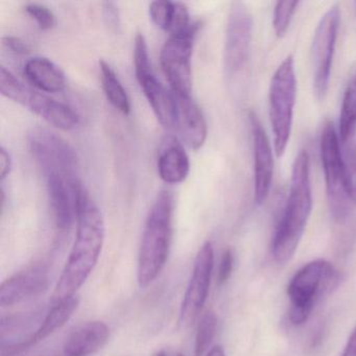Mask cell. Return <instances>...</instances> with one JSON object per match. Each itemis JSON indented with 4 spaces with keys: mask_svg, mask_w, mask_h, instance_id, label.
I'll return each instance as SVG.
<instances>
[{
    "mask_svg": "<svg viewBox=\"0 0 356 356\" xmlns=\"http://www.w3.org/2000/svg\"><path fill=\"white\" fill-rule=\"evenodd\" d=\"M233 266H234V256L231 249L225 250L220 258V266L218 270V285H224L232 274Z\"/></svg>",
    "mask_w": 356,
    "mask_h": 356,
    "instance_id": "obj_29",
    "label": "cell"
},
{
    "mask_svg": "<svg viewBox=\"0 0 356 356\" xmlns=\"http://www.w3.org/2000/svg\"><path fill=\"white\" fill-rule=\"evenodd\" d=\"M104 10H105V18L108 20V24L112 26H118V10L114 7V3H106L104 5Z\"/></svg>",
    "mask_w": 356,
    "mask_h": 356,
    "instance_id": "obj_32",
    "label": "cell"
},
{
    "mask_svg": "<svg viewBox=\"0 0 356 356\" xmlns=\"http://www.w3.org/2000/svg\"><path fill=\"white\" fill-rule=\"evenodd\" d=\"M334 268L325 259L308 262L300 268L289 282L287 295L291 301L289 320L302 325L309 318L314 303L332 279Z\"/></svg>",
    "mask_w": 356,
    "mask_h": 356,
    "instance_id": "obj_7",
    "label": "cell"
},
{
    "mask_svg": "<svg viewBox=\"0 0 356 356\" xmlns=\"http://www.w3.org/2000/svg\"><path fill=\"white\" fill-rule=\"evenodd\" d=\"M218 326V318L212 310H208L202 316L197 324L195 333V356H203L211 346Z\"/></svg>",
    "mask_w": 356,
    "mask_h": 356,
    "instance_id": "obj_24",
    "label": "cell"
},
{
    "mask_svg": "<svg viewBox=\"0 0 356 356\" xmlns=\"http://www.w3.org/2000/svg\"><path fill=\"white\" fill-rule=\"evenodd\" d=\"M158 174L168 184H179L185 181L191 170V161L182 143L170 135L162 140L158 153Z\"/></svg>",
    "mask_w": 356,
    "mask_h": 356,
    "instance_id": "obj_19",
    "label": "cell"
},
{
    "mask_svg": "<svg viewBox=\"0 0 356 356\" xmlns=\"http://www.w3.org/2000/svg\"><path fill=\"white\" fill-rule=\"evenodd\" d=\"M213 264V247L210 241H205L197 252L191 279L181 304L179 316L181 326L191 325L203 309L209 293Z\"/></svg>",
    "mask_w": 356,
    "mask_h": 356,
    "instance_id": "obj_13",
    "label": "cell"
},
{
    "mask_svg": "<svg viewBox=\"0 0 356 356\" xmlns=\"http://www.w3.org/2000/svg\"><path fill=\"white\" fill-rule=\"evenodd\" d=\"M12 166L11 154L5 147H0V180H5L11 174Z\"/></svg>",
    "mask_w": 356,
    "mask_h": 356,
    "instance_id": "obj_31",
    "label": "cell"
},
{
    "mask_svg": "<svg viewBox=\"0 0 356 356\" xmlns=\"http://www.w3.org/2000/svg\"><path fill=\"white\" fill-rule=\"evenodd\" d=\"M134 68L137 81L160 124L166 129L175 128L177 122L176 97L156 78L147 40L143 35L135 39Z\"/></svg>",
    "mask_w": 356,
    "mask_h": 356,
    "instance_id": "obj_9",
    "label": "cell"
},
{
    "mask_svg": "<svg viewBox=\"0 0 356 356\" xmlns=\"http://www.w3.org/2000/svg\"><path fill=\"white\" fill-rule=\"evenodd\" d=\"M250 126L253 137L254 199L261 205L268 199L274 174V158L268 135L254 112L249 113Z\"/></svg>",
    "mask_w": 356,
    "mask_h": 356,
    "instance_id": "obj_15",
    "label": "cell"
},
{
    "mask_svg": "<svg viewBox=\"0 0 356 356\" xmlns=\"http://www.w3.org/2000/svg\"><path fill=\"white\" fill-rule=\"evenodd\" d=\"M24 76L29 82L42 92L58 93L66 86L63 70L47 58L35 57L24 65Z\"/></svg>",
    "mask_w": 356,
    "mask_h": 356,
    "instance_id": "obj_20",
    "label": "cell"
},
{
    "mask_svg": "<svg viewBox=\"0 0 356 356\" xmlns=\"http://www.w3.org/2000/svg\"><path fill=\"white\" fill-rule=\"evenodd\" d=\"M76 236L53 295L54 304L74 297L95 270L105 241V220L84 185L76 210Z\"/></svg>",
    "mask_w": 356,
    "mask_h": 356,
    "instance_id": "obj_1",
    "label": "cell"
},
{
    "mask_svg": "<svg viewBox=\"0 0 356 356\" xmlns=\"http://www.w3.org/2000/svg\"><path fill=\"white\" fill-rule=\"evenodd\" d=\"M99 70H101L102 86L108 101L120 113L129 115L131 113L130 99L118 74L104 60L99 61Z\"/></svg>",
    "mask_w": 356,
    "mask_h": 356,
    "instance_id": "obj_22",
    "label": "cell"
},
{
    "mask_svg": "<svg viewBox=\"0 0 356 356\" xmlns=\"http://www.w3.org/2000/svg\"><path fill=\"white\" fill-rule=\"evenodd\" d=\"M206 356H226L225 355L224 349H222V346H214L213 348L209 350V352H207V355Z\"/></svg>",
    "mask_w": 356,
    "mask_h": 356,
    "instance_id": "obj_34",
    "label": "cell"
},
{
    "mask_svg": "<svg viewBox=\"0 0 356 356\" xmlns=\"http://www.w3.org/2000/svg\"><path fill=\"white\" fill-rule=\"evenodd\" d=\"M339 20V7L330 8L321 18L314 31L312 40L314 90L318 101H324L328 92Z\"/></svg>",
    "mask_w": 356,
    "mask_h": 356,
    "instance_id": "obj_10",
    "label": "cell"
},
{
    "mask_svg": "<svg viewBox=\"0 0 356 356\" xmlns=\"http://www.w3.org/2000/svg\"><path fill=\"white\" fill-rule=\"evenodd\" d=\"M253 35V17L243 3H233L227 22L224 62L228 74L245 67L249 59Z\"/></svg>",
    "mask_w": 356,
    "mask_h": 356,
    "instance_id": "obj_12",
    "label": "cell"
},
{
    "mask_svg": "<svg viewBox=\"0 0 356 356\" xmlns=\"http://www.w3.org/2000/svg\"><path fill=\"white\" fill-rule=\"evenodd\" d=\"M296 97L295 62L289 56L275 72L268 91L270 120L274 134L275 153L278 158L282 157L291 138Z\"/></svg>",
    "mask_w": 356,
    "mask_h": 356,
    "instance_id": "obj_4",
    "label": "cell"
},
{
    "mask_svg": "<svg viewBox=\"0 0 356 356\" xmlns=\"http://www.w3.org/2000/svg\"><path fill=\"white\" fill-rule=\"evenodd\" d=\"M26 14L36 22L37 26L42 31H49L55 26L56 17L51 9L37 3H30L24 8Z\"/></svg>",
    "mask_w": 356,
    "mask_h": 356,
    "instance_id": "obj_28",
    "label": "cell"
},
{
    "mask_svg": "<svg viewBox=\"0 0 356 356\" xmlns=\"http://www.w3.org/2000/svg\"><path fill=\"white\" fill-rule=\"evenodd\" d=\"M321 160L326 183L327 197L331 216L337 222H343L350 213L351 200L346 183L343 152L332 122L325 124L320 143Z\"/></svg>",
    "mask_w": 356,
    "mask_h": 356,
    "instance_id": "obj_6",
    "label": "cell"
},
{
    "mask_svg": "<svg viewBox=\"0 0 356 356\" xmlns=\"http://www.w3.org/2000/svg\"><path fill=\"white\" fill-rule=\"evenodd\" d=\"M341 356H356V328L354 329L351 337H349V341H348Z\"/></svg>",
    "mask_w": 356,
    "mask_h": 356,
    "instance_id": "obj_33",
    "label": "cell"
},
{
    "mask_svg": "<svg viewBox=\"0 0 356 356\" xmlns=\"http://www.w3.org/2000/svg\"><path fill=\"white\" fill-rule=\"evenodd\" d=\"M176 3L168 0H157L149 5V17L157 28L170 32L174 18Z\"/></svg>",
    "mask_w": 356,
    "mask_h": 356,
    "instance_id": "obj_26",
    "label": "cell"
},
{
    "mask_svg": "<svg viewBox=\"0 0 356 356\" xmlns=\"http://www.w3.org/2000/svg\"><path fill=\"white\" fill-rule=\"evenodd\" d=\"M47 195L54 222L59 230L66 231L76 220L79 191L83 186L78 177L68 178L57 172L47 175Z\"/></svg>",
    "mask_w": 356,
    "mask_h": 356,
    "instance_id": "obj_14",
    "label": "cell"
},
{
    "mask_svg": "<svg viewBox=\"0 0 356 356\" xmlns=\"http://www.w3.org/2000/svg\"><path fill=\"white\" fill-rule=\"evenodd\" d=\"M176 356H183V354H177Z\"/></svg>",
    "mask_w": 356,
    "mask_h": 356,
    "instance_id": "obj_36",
    "label": "cell"
},
{
    "mask_svg": "<svg viewBox=\"0 0 356 356\" xmlns=\"http://www.w3.org/2000/svg\"><path fill=\"white\" fill-rule=\"evenodd\" d=\"M49 284V272L36 266L17 273L0 286V305L13 306L37 297L47 291Z\"/></svg>",
    "mask_w": 356,
    "mask_h": 356,
    "instance_id": "obj_16",
    "label": "cell"
},
{
    "mask_svg": "<svg viewBox=\"0 0 356 356\" xmlns=\"http://www.w3.org/2000/svg\"><path fill=\"white\" fill-rule=\"evenodd\" d=\"M299 3V1H278L275 5L273 28L279 38L286 35Z\"/></svg>",
    "mask_w": 356,
    "mask_h": 356,
    "instance_id": "obj_25",
    "label": "cell"
},
{
    "mask_svg": "<svg viewBox=\"0 0 356 356\" xmlns=\"http://www.w3.org/2000/svg\"><path fill=\"white\" fill-rule=\"evenodd\" d=\"M201 28L200 22H193L188 30L170 36L160 54V62L164 74L177 97H191L193 90V41Z\"/></svg>",
    "mask_w": 356,
    "mask_h": 356,
    "instance_id": "obj_8",
    "label": "cell"
},
{
    "mask_svg": "<svg viewBox=\"0 0 356 356\" xmlns=\"http://www.w3.org/2000/svg\"><path fill=\"white\" fill-rule=\"evenodd\" d=\"M109 337V327L102 321L84 323L66 337L63 343L64 355H92L107 343Z\"/></svg>",
    "mask_w": 356,
    "mask_h": 356,
    "instance_id": "obj_18",
    "label": "cell"
},
{
    "mask_svg": "<svg viewBox=\"0 0 356 356\" xmlns=\"http://www.w3.org/2000/svg\"><path fill=\"white\" fill-rule=\"evenodd\" d=\"M29 149L45 176L51 172L68 178L76 176L78 156L62 137L45 129H35L29 135Z\"/></svg>",
    "mask_w": 356,
    "mask_h": 356,
    "instance_id": "obj_11",
    "label": "cell"
},
{
    "mask_svg": "<svg viewBox=\"0 0 356 356\" xmlns=\"http://www.w3.org/2000/svg\"><path fill=\"white\" fill-rule=\"evenodd\" d=\"M3 44L6 49L15 55L26 56L31 53L30 45L19 37L5 36L3 38Z\"/></svg>",
    "mask_w": 356,
    "mask_h": 356,
    "instance_id": "obj_30",
    "label": "cell"
},
{
    "mask_svg": "<svg viewBox=\"0 0 356 356\" xmlns=\"http://www.w3.org/2000/svg\"><path fill=\"white\" fill-rule=\"evenodd\" d=\"M175 97L177 101L176 128L191 149H201L208 135L207 122L201 108L191 97Z\"/></svg>",
    "mask_w": 356,
    "mask_h": 356,
    "instance_id": "obj_17",
    "label": "cell"
},
{
    "mask_svg": "<svg viewBox=\"0 0 356 356\" xmlns=\"http://www.w3.org/2000/svg\"><path fill=\"white\" fill-rule=\"evenodd\" d=\"M172 193L160 191L147 216L139 249L137 281L141 289L152 284L165 266L172 241Z\"/></svg>",
    "mask_w": 356,
    "mask_h": 356,
    "instance_id": "obj_3",
    "label": "cell"
},
{
    "mask_svg": "<svg viewBox=\"0 0 356 356\" xmlns=\"http://www.w3.org/2000/svg\"><path fill=\"white\" fill-rule=\"evenodd\" d=\"M0 92L60 130H74L80 124V115L72 107L33 90L3 66L0 68Z\"/></svg>",
    "mask_w": 356,
    "mask_h": 356,
    "instance_id": "obj_5",
    "label": "cell"
},
{
    "mask_svg": "<svg viewBox=\"0 0 356 356\" xmlns=\"http://www.w3.org/2000/svg\"><path fill=\"white\" fill-rule=\"evenodd\" d=\"M346 183L350 200L356 204V143L350 140L343 151Z\"/></svg>",
    "mask_w": 356,
    "mask_h": 356,
    "instance_id": "obj_27",
    "label": "cell"
},
{
    "mask_svg": "<svg viewBox=\"0 0 356 356\" xmlns=\"http://www.w3.org/2000/svg\"><path fill=\"white\" fill-rule=\"evenodd\" d=\"M79 304H80V301L76 296L59 302V303L54 304L51 309L47 312V316H44L42 322L35 331L32 337L33 345L44 341L49 335L62 328L74 316V312L78 309Z\"/></svg>",
    "mask_w": 356,
    "mask_h": 356,
    "instance_id": "obj_21",
    "label": "cell"
},
{
    "mask_svg": "<svg viewBox=\"0 0 356 356\" xmlns=\"http://www.w3.org/2000/svg\"><path fill=\"white\" fill-rule=\"evenodd\" d=\"M156 356H166L164 352H159V353L156 354Z\"/></svg>",
    "mask_w": 356,
    "mask_h": 356,
    "instance_id": "obj_35",
    "label": "cell"
},
{
    "mask_svg": "<svg viewBox=\"0 0 356 356\" xmlns=\"http://www.w3.org/2000/svg\"><path fill=\"white\" fill-rule=\"evenodd\" d=\"M312 210L309 156L302 149L293 161L289 197L273 241V257L277 264H286L293 258Z\"/></svg>",
    "mask_w": 356,
    "mask_h": 356,
    "instance_id": "obj_2",
    "label": "cell"
},
{
    "mask_svg": "<svg viewBox=\"0 0 356 356\" xmlns=\"http://www.w3.org/2000/svg\"><path fill=\"white\" fill-rule=\"evenodd\" d=\"M356 130V72L350 79L341 103L339 115V137L343 143H349Z\"/></svg>",
    "mask_w": 356,
    "mask_h": 356,
    "instance_id": "obj_23",
    "label": "cell"
}]
</instances>
